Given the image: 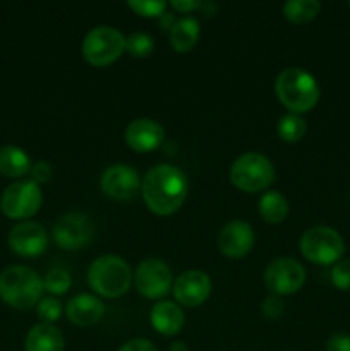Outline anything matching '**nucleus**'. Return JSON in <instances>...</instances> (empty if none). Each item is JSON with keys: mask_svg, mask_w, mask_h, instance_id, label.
I'll return each mask as SVG.
<instances>
[{"mask_svg": "<svg viewBox=\"0 0 350 351\" xmlns=\"http://www.w3.org/2000/svg\"><path fill=\"white\" fill-rule=\"evenodd\" d=\"M141 194L151 213L156 216L174 215L189 195L187 175L175 165H156L141 180Z\"/></svg>", "mask_w": 350, "mask_h": 351, "instance_id": "f257e3e1", "label": "nucleus"}, {"mask_svg": "<svg viewBox=\"0 0 350 351\" xmlns=\"http://www.w3.org/2000/svg\"><path fill=\"white\" fill-rule=\"evenodd\" d=\"M275 93L281 105L297 115L314 108L321 96V89L314 75L301 67H288L281 71L275 79Z\"/></svg>", "mask_w": 350, "mask_h": 351, "instance_id": "f03ea898", "label": "nucleus"}, {"mask_svg": "<svg viewBox=\"0 0 350 351\" xmlns=\"http://www.w3.org/2000/svg\"><path fill=\"white\" fill-rule=\"evenodd\" d=\"M134 274L126 259L113 254L100 256L89 264L88 285L103 298H119L130 290Z\"/></svg>", "mask_w": 350, "mask_h": 351, "instance_id": "7ed1b4c3", "label": "nucleus"}, {"mask_svg": "<svg viewBox=\"0 0 350 351\" xmlns=\"http://www.w3.org/2000/svg\"><path fill=\"white\" fill-rule=\"evenodd\" d=\"M43 280L27 266H9L0 273V298L9 307L30 311L43 295Z\"/></svg>", "mask_w": 350, "mask_h": 351, "instance_id": "20e7f679", "label": "nucleus"}, {"mask_svg": "<svg viewBox=\"0 0 350 351\" xmlns=\"http://www.w3.org/2000/svg\"><path fill=\"white\" fill-rule=\"evenodd\" d=\"M275 175L277 173L270 158L256 151L244 153L237 158L229 171L230 184L249 194L266 191L275 182Z\"/></svg>", "mask_w": 350, "mask_h": 351, "instance_id": "39448f33", "label": "nucleus"}, {"mask_svg": "<svg viewBox=\"0 0 350 351\" xmlns=\"http://www.w3.org/2000/svg\"><path fill=\"white\" fill-rule=\"evenodd\" d=\"M302 256L318 266H331L342 259L345 243L342 235L329 226H312L305 230L299 242Z\"/></svg>", "mask_w": 350, "mask_h": 351, "instance_id": "423d86ee", "label": "nucleus"}, {"mask_svg": "<svg viewBox=\"0 0 350 351\" xmlns=\"http://www.w3.org/2000/svg\"><path fill=\"white\" fill-rule=\"evenodd\" d=\"M81 51L89 65L106 67L126 51V36L112 26H96L82 40Z\"/></svg>", "mask_w": 350, "mask_h": 351, "instance_id": "0eeeda50", "label": "nucleus"}, {"mask_svg": "<svg viewBox=\"0 0 350 351\" xmlns=\"http://www.w3.org/2000/svg\"><path fill=\"white\" fill-rule=\"evenodd\" d=\"M96 226L93 219L84 213H65L55 221L54 242L62 250L86 249L95 240Z\"/></svg>", "mask_w": 350, "mask_h": 351, "instance_id": "6e6552de", "label": "nucleus"}, {"mask_svg": "<svg viewBox=\"0 0 350 351\" xmlns=\"http://www.w3.org/2000/svg\"><path fill=\"white\" fill-rule=\"evenodd\" d=\"M43 194L33 180H17L3 191L0 209L10 219H30L40 211Z\"/></svg>", "mask_w": 350, "mask_h": 351, "instance_id": "1a4fd4ad", "label": "nucleus"}, {"mask_svg": "<svg viewBox=\"0 0 350 351\" xmlns=\"http://www.w3.org/2000/svg\"><path fill=\"white\" fill-rule=\"evenodd\" d=\"M134 287L150 300H160L174 288V274L163 259L148 257L141 261L134 273Z\"/></svg>", "mask_w": 350, "mask_h": 351, "instance_id": "9d476101", "label": "nucleus"}, {"mask_svg": "<svg viewBox=\"0 0 350 351\" xmlns=\"http://www.w3.org/2000/svg\"><path fill=\"white\" fill-rule=\"evenodd\" d=\"M305 269L294 257H278L271 261L264 271V285L277 297L294 295L304 287Z\"/></svg>", "mask_w": 350, "mask_h": 351, "instance_id": "9b49d317", "label": "nucleus"}, {"mask_svg": "<svg viewBox=\"0 0 350 351\" xmlns=\"http://www.w3.org/2000/svg\"><path fill=\"white\" fill-rule=\"evenodd\" d=\"M141 180L136 170L126 163H115L106 168L100 178V187L106 197L126 202L136 197L141 191Z\"/></svg>", "mask_w": 350, "mask_h": 351, "instance_id": "f8f14e48", "label": "nucleus"}, {"mask_svg": "<svg viewBox=\"0 0 350 351\" xmlns=\"http://www.w3.org/2000/svg\"><path fill=\"white\" fill-rule=\"evenodd\" d=\"M211 278L199 269H189L178 274L174 281V297L178 305L184 307H199L211 295Z\"/></svg>", "mask_w": 350, "mask_h": 351, "instance_id": "ddd939ff", "label": "nucleus"}, {"mask_svg": "<svg viewBox=\"0 0 350 351\" xmlns=\"http://www.w3.org/2000/svg\"><path fill=\"white\" fill-rule=\"evenodd\" d=\"M9 247L21 257H38L47 250L48 233L36 221H21L9 232Z\"/></svg>", "mask_w": 350, "mask_h": 351, "instance_id": "4468645a", "label": "nucleus"}, {"mask_svg": "<svg viewBox=\"0 0 350 351\" xmlns=\"http://www.w3.org/2000/svg\"><path fill=\"white\" fill-rule=\"evenodd\" d=\"M218 249L229 259H242L253 250L256 235L249 223L242 219H233L226 223L218 233Z\"/></svg>", "mask_w": 350, "mask_h": 351, "instance_id": "2eb2a0df", "label": "nucleus"}, {"mask_svg": "<svg viewBox=\"0 0 350 351\" xmlns=\"http://www.w3.org/2000/svg\"><path fill=\"white\" fill-rule=\"evenodd\" d=\"M124 139L136 153H151L163 144L165 129L153 119H136L126 127Z\"/></svg>", "mask_w": 350, "mask_h": 351, "instance_id": "dca6fc26", "label": "nucleus"}, {"mask_svg": "<svg viewBox=\"0 0 350 351\" xmlns=\"http://www.w3.org/2000/svg\"><path fill=\"white\" fill-rule=\"evenodd\" d=\"M67 319L78 328H91L98 324L105 315V304L102 298L91 293H79L67 302Z\"/></svg>", "mask_w": 350, "mask_h": 351, "instance_id": "f3484780", "label": "nucleus"}, {"mask_svg": "<svg viewBox=\"0 0 350 351\" xmlns=\"http://www.w3.org/2000/svg\"><path fill=\"white\" fill-rule=\"evenodd\" d=\"M150 322L154 331L170 338L182 331L185 324V315L177 302L163 300L154 304V307L151 308Z\"/></svg>", "mask_w": 350, "mask_h": 351, "instance_id": "a211bd4d", "label": "nucleus"}, {"mask_svg": "<svg viewBox=\"0 0 350 351\" xmlns=\"http://www.w3.org/2000/svg\"><path fill=\"white\" fill-rule=\"evenodd\" d=\"M65 339L64 335L54 324L33 326L27 331L26 341H24V351H64Z\"/></svg>", "mask_w": 350, "mask_h": 351, "instance_id": "6ab92c4d", "label": "nucleus"}, {"mask_svg": "<svg viewBox=\"0 0 350 351\" xmlns=\"http://www.w3.org/2000/svg\"><path fill=\"white\" fill-rule=\"evenodd\" d=\"M199 34H201L199 21L192 16H185L175 21L174 26L170 27L168 41L177 53H187L199 41Z\"/></svg>", "mask_w": 350, "mask_h": 351, "instance_id": "aec40b11", "label": "nucleus"}, {"mask_svg": "<svg viewBox=\"0 0 350 351\" xmlns=\"http://www.w3.org/2000/svg\"><path fill=\"white\" fill-rule=\"evenodd\" d=\"M31 158L23 147L19 146H2L0 147V173L9 178H21L30 173Z\"/></svg>", "mask_w": 350, "mask_h": 351, "instance_id": "412c9836", "label": "nucleus"}, {"mask_svg": "<svg viewBox=\"0 0 350 351\" xmlns=\"http://www.w3.org/2000/svg\"><path fill=\"white\" fill-rule=\"evenodd\" d=\"M288 209L290 208H288V201L285 199V195L277 191L264 192L257 204L259 216L270 225H278V223L285 221L288 216Z\"/></svg>", "mask_w": 350, "mask_h": 351, "instance_id": "4be33fe9", "label": "nucleus"}, {"mask_svg": "<svg viewBox=\"0 0 350 351\" xmlns=\"http://www.w3.org/2000/svg\"><path fill=\"white\" fill-rule=\"evenodd\" d=\"M283 16L294 24H307L321 12V2L318 0H288L281 7Z\"/></svg>", "mask_w": 350, "mask_h": 351, "instance_id": "5701e85b", "label": "nucleus"}, {"mask_svg": "<svg viewBox=\"0 0 350 351\" xmlns=\"http://www.w3.org/2000/svg\"><path fill=\"white\" fill-rule=\"evenodd\" d=\"M305 120L297 113H285L280 117L277 125V132L285 143H299L305 136Z\"/></svg>", "mask_w": 350, "mask_h": 351, "instance_id": "b1692460", "label": "nucleus"}, {"mask_svg": "<svg viewBox=\"0 0 350 351\" xmlns=\"http://www.w3.org/2000/svg\"><path fill=\"white\" fill-rule=\"evenodd\" d=\"M126 51L136 58H146L154 51V40L148 33H132L126 36Z\"/></svg>", "mask_w": 350, "mask_h": 351, "instance_id": "393cba45", "label": "nucleus"}, {"mask_svg": "<svg viewBox=\"0 0 350 351\" xmlns=\"http://www.w3.org/2000/svg\"><path fill=\"white\" fill-rule=\"evenodd\" d=\"M71 274L64 269H51L48 271L43 280L45 291L51 295H64L71 290Z\"/></svg>", "mask_w": 350, "mask_h": 351, "instance_id": "a878e982", "label": "nucleus"}, {"mask_svg": "<svg viewBox=\"0 0 350 351\" xmlns=\"http://www.w3.org/2000/svg\"><path fill=\"white\" fill-rule=\"evenodd\" d=\"M62 312H64V307H62L60 300L57 298H41L36 305V314L45 324H54L58 319L62 317Z\"/></svg>", "mask_w": 350, "mask_h": 351, "instance_id": "bb28decb", "label": "nucleus"}, {"mask_svg": "<svg viewBox=\"0 0 350 351\" xmlns=\"http://www.w3.org/2000/svg\"><path fill=\"white\" fill-rule=\"evenodd\" d=\"M127 5L143 17H161L168 3L163 0H129Z\"/></svg>", "mask_w": 350, "mask_h": 351, "instance_id": "cd10ccee", "label": "nucleus"}, {"mask_svg": "<svg viewBox=\"0 0 350 351\" xmlns=\"http://www.w3.org/2000/svg\"><path fill=\"white\" fill-rule=\"evenodd\" d=\"M331 283L342 291H350V259H340L333 264Z\"/></svg>", "mask_w": 350, "mask_h": 351, "instance_id": "c85d7f7f", "label": "nucleus"}, {"mask_svg": "<svg viewBox=\"0 0 350 351\" xmlns=\"http://www.w3.org/2000/svg\"><path fill=\"white\" fill-rule=\"evenodd\" d=\"M261 312H263L264 317L270 319V321H277V319H280L285 312V304L283 300H281V297H277V295H268V297L263 300V304H261Z\"/></svg>", "mask_w": 350, "mask_h": 351, "instance_id": "c756f323", "label": "nucleus"}, {"mask_svg": "<svg viewBox=\"0 0 350 351\" xmlns=\"http://www.w3.org/2000/svg\"><path fill=\"white\" fill-rule=\"evenodd\" d=\"M31 180L34 182V184L41 185V184H47L48 180L51 178V165L48 163V161L41 160V161H36V163H33V167H31Z\"/></svg>", "mask_w": 350, "mask_h": 351, "instance_id": "7c9ffc66", "label": "nucleus"}, {"mask_svg": "<svg viewBox=\"0 0 350 351\" xmlns=\"http://www.w3.org/2000/svg\"><path fill=\"white\" fill-rule=\"evenodd\" d=\"M117 351H158V350L150 339L134 338V339H129L127 343H124V345Z\"/></svg>", "mask_w": 350, "mask_h": 351, "instance_id": "2f4dec72", "label": "nucleus"}, {"mask_svg": "<svg viewBox=\"0 0 350 351\" xmlns=\"http://www.w3.org/2000/svg\"><path fill=\"white\" fill-rule=\"evenodd\" d=\"M326 351H350V336L333 335L326 343Z\"/></svg>", "mask_w": 350, "mask_h": 351, "instance_id": "473e14b6", "label": "nucleus"}, {"mask_svg": "<svg viewBox=\"0 0 350 351\" xmlns=\"http://www.w3.org/2000/svg\"><path fill=\"white\" fill-rule=\"evenodd\" d=\"M170 7L180 14H191L194 10H199L201 2L199 0H172Z\"/></svg>", "mask_w": 350, "mask_h": 351, "instance_id": "72a5a7b5", "label": "nucleus"}, {"mask_svg": "<svg viewBox=\"0 0 350 351\" xmlns=\"http://www.w3.org/2000/svg\"><path fill=\"white\" fill-rule=\"evenodd\" d=\"M201 14H205L206 17H213L218 12V5L215 2H201V7H199Z\"/></svg>", "mask_w": 350, "mask_h": 351, "instance_id": "f704fd0d", "label": "nucleus"}, {"mask_svg": "<svg viewBox=\"0 0 350 351\" xmlns=\"http://www.w3.org/2000/svg\"><path fill=\"white\" fill-rule=\"evenodd\" d=\"M174 24H175V17L172 16V14L165 12L163 16L160 17V26L163 27V29H168V31H170V27L174 26Z\"/></svg>", "mask_w": 350, "mask_h": 351, "instance_id": "c9c22d12", "label": "nucleus"}, {"mask_svg": "<svg viewBox=\"0 0 350 351\" xmlns=\"http://www.w3.org/2000/svg\"><path fill=\"white\" fill-rule=\"evenodd\" d=\"M168 351H189V346L185 345L184 341H175L170 345V350Z\"/></svg>", "mask_w": 350, "mask_h": 351, "instance_id": "e433bc0d", "label": "nucleus"}, {"mask_svg": "<svg viewBox=\"0 0 350 351\" xmlns=\"http://www.w3.org/2000/svg\"><path fill=\"white\" fill-rule=\"evenodd\" d=\"M349 5H350V3H349Z\"/></svg>", "mask_w": 350, "mask_h": 351, "instance_id": "4c0bfd02", "label": "nucleus"}]
</instances>
